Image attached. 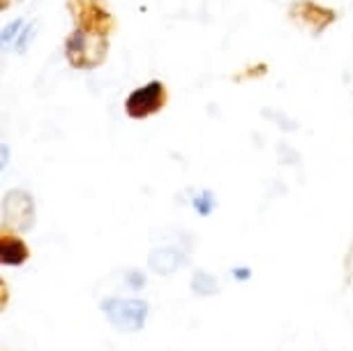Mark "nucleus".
Here are the masks:
<instances>
[{
  "mask_svg": "<svg viewBox=\"0 0 353 351\" xmlns=\"http://www.w3.org/2000/svg\"><path fill=\"white\" fill-rule=\"evenodd\" d=\"M109 39L85 30H74L65 39V58L77 70H95L106 61Z\"/></svg>",
  "mask_w": 353,
  "mask_h": 351,
  "instance_id": "nucleus-1",
  "label": "nucleus"
},
{
  "mask_svg": "<svg viewBox=\"0 0 353 351\" xmlns=\"http://www.w3.org/2000/svg\"><path fill=\"white\" fill-rule=\"evenodd\" d=\"M99 310L111 326L121 333H139L148 319V303L141 298H104L99 303Z\"/></svg>",
  "mask_w": 353,
  "mask_h": 351,
  "instance_id": "nucleus-2",
  "label": "nucleus"
},
{
  "mask_svg": "<svg viewBox=\"0 0 353 351\" xmlns=\"http://www.w3.org/2000/svg\"><path fill=\"white\" fill-rule=\"evenodd\" d=\"M68 10L79 30L109 37L116 28V19L99 0H68Z\"/></svg>",
  "mask_w": 353,
  "mask_h": 351,
  "instance_id": "nucleus-3",
  "label": "nucleus"
},
{
  "mask_svg": "<svg viewBox=\"0 0 353 351\" xmlns=\"http://www.w3.org/2000/svg\"><path fill=\"white\" fill-rule=\"evenodd\" d=\"M35 222V201L26 190H10L3 197V231L23 234Z\"/></svg>",
  "mask_w": 353,
  "mask_h": 351,
  "instance_id": "nucleus-4",
  "label": "nucleus"
},
{
  "mask_svg": "<svg viewBox=\"0 0 353 351\" xmlns=\"http://www.w3.org/2000/svg\"><path fill=\"white\" fill-rule=\"evenodd\" d=\"M166 104V88L162 81H150L141 86V88L132 90L130 97L125 99V114L134 121H143L152 114H157L159 109H164Z\"/></svg>",
  "mask_w": 353,
  "mask_h": 351,
  "instance_id": "nucleus-5",
  "label": "nucleus"
},
{
  "mask_svg": "<svg viewBox=\"0 0 353 351\" xmlns=\"http://www.w3.org/2000/svg\"><path fill=\"white\" fill-rule=\"evenodd\" d=\"M291 17L296 19V21H301L303 26H307V28L314 30V35L325 30L337 19L335 10L321 8V5L312 3V0H298V3L291 8Z\"/></svg>",
  "mask_w": 353,
  "mask_h": 351,
  "instance_id": "nucleus-6",
  "label": "nucleus"
},
{
  "mask_svg": "<svg viewBox=\"0 0 353 351\" xmlns=\"http://www.w3.org/2000/svg\"><path fill=\"white\" fill-rule=\"evenodd\" d=\"M188 263V257H185L183 250L178 248H155L148 254V268L155 275H173L178 268H183Z\"/></svg>",
  "mask_w": 353,
  "mask_h": 351,
  "instance_id": "nucleus-7",
  "label": "nucleus"
},
{
  "mask_svg": "<svg viewBox=\"0 0 353 351\" xmlns=\"http://www.w3.org/2000/svg\"><path fill=\"white\" fill-rule=\"evenodd\" d=\"M28 245H26L21 238L10 234V231H3L0 234V263L3 266H23L28 261Z\"/></svg>",
  "mask_w": 353,
  "mask_h": 351,
  "instance_id": "nucleus-8",
  "label": "nucleus"
},
{
  "mask_svg": "<svg viewBox=\"0 0 353 351\" xmlns=\"http://www.w3.org/2000/svg\"><path fill=\"white\" fill-rule=\"evenodd\" d=\"M190 287H192V294H196V296H215V294H219V284L215 280V275L205 273V270H196V273L192 275Z\"/></svg>",
  "mask_w": 353,
  "mask_h": 351,
  "instance_id": "nucleus-9",
  "label": "nucleus"
},
{
  "mask_svg": "<svg viewBox=\"0 0 353 351\" xmlns=\"http://www.w3.org/2000/svg\"><path fill=\"white\" fill-rule=\"evenodd\" d=\"M215 194L212 192H201L199 197H194V208H196V213L201 215V217H208L212 213V208H215Z\"/></svg>",
  "mask_w": 353,
  "mask_h": 351,
  "instance_id": "nucleus-10",
  "label": "nucleus"
},
{
  "mask_svg": "<svg viewBox=\"0 0 353 351\" xmlns=\"http://www.w3.org/2000/svg\"><path fill=\"white\" fill-rule=\"evenodd\" d=\"M21 32H23V19H17L14 23H8V26H5V30H3V44L5 46H10V44L17 46Z\"/></svg>",
  "mask_w": 353,
  "mask_h": 351,
  "instance_id": "nucleus-11",
  "label": "nucleus"
},
{
  "mask_svg": "<svg viewBox=\"0 0 353 351\" xmlns=\"http://www.w3.org/2000/svg\"><path fill=\"white\" fill-rule=\"evenodd\" d=\"M32 35H35V23H28V28H23L21 37H19V42H17V51H19V54H23V51L28 49V42H30Z\"/></svg>",
  "mask_w": 353,
  "mask_h": 351,
  "instance_id": "nucleus-12",
  "label": "nucleus"
},
{
  "mask_svg": "<svg viewBox=\"0 0 353 351\" xmlns=\"http://www.w3.org/2000/svg\"><path fill=\"white\" fill-rule=\"evenodd\" d=\"M125 277H128V282H130L132 289H141L143 284H145V275L141 273V270H130V273L125 275Z\"/></svg>",
  "mask_w": 353,
  "mask_h": 351,
  "instance_id": "nucleus-13",
  "label": "nucleus"
},
{
  "mask_svg": "<svg viewBox=\"0 0 353 351\" xmlns=\"http://www.w3.org/2000/svg\"><path fill=\"white\" fill-rule=\"evenodd\" d=\"M231 277L236 282H248L252 277V270L248 266H238V268H231Z\"/></svg>",
  "mask_w": 353,
  "mask_h": 351,
  "instance_id": "nucleus-14",
  "label": "nucleus"
},
{
  "mask_svg": "<svg viewBox=\"0 0 353 351\" xmlns=\"http://www.w3.org/2000/svg\"><path fill=\"white\" fill-rule=\"evenodd\" d=\"M17 3H21V0H0V10H10L12 5H17Z\"/></svg>",
  "mask_w": 353,
  "mask_h": 351,
  "instance_id": "nucleus-15",
  "label": "nucleus"
},
{
  "mask_svg": "<svg viewBox=\"0 0 353 351\" xmlns=\"http://www.w3.org/2000/svg\"><path fill=\"white\" fill-rule=\"evenodd\" d=\"M8 157H10V148L3 143V160H0V164H3V167H5V164H8Z\"/></svg>",
  "mask_w": 353,
  "mask_h": 351,
  "instance_id": "nucleus-16",
  "label": "nucleus"
}]
</instances>
